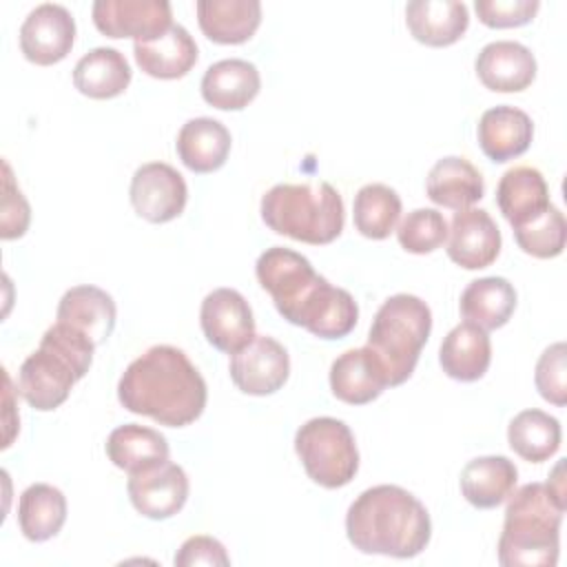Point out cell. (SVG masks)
I'll use <instances>...</instances> for the list:
<instances>
[{"label": "cell", "mask_w": 567, "mask_h": 567, "mask_svg": "<svg viewBox=\"0 0 567 567\" xmlns=\"http://www.w3.org/2000/svg\"><path fill=\"white\" fill-rule=\"evenodd\" d=\"M447 235V257L465 270H478L494 264L503 244L496 221L483 208L456 210Z\"/></svg>", "instance_id": "9a60e30c"}, {"label": "cell", "mask_w": 567, "mask_h": 567, "mask_svg": "<svg viewBox=\"0 0 567 567\" xmlns=\"http://www.w3.org/2000/svg\"><path fill=\"white\" fill-rule=\"evenodd\" d=\"M230 131L213 117H193L177 133V155L193 173H213L221 168L230 153Z\"/></svg>", "instance_id": "484cf974"}, {"label": "cell", "mask_w": 567, "mask_h": 567, "mask_svg": "<svg viewBox=\"0 0 567 567\" xmlns=\"http://www.w3.org/2000/svg\"><path fill=\"white\" fill-rule=\"evenodd\" d=\"M95 348L86 334L55 321L42 334L38 350L22 361L18 392L40 412L60 408L69 399L71 388L89 372Z\"/></svg>", "instance_id": "5b68a950"}, {"label": "cell", "mask_w": 567, "mask_h": 567, "mask_svg": "<svg viewBox=\"0 0 567 567\" xmlns=\"http://www.w3.org/2000/svg\"><path fill=\"white\" fill-rule=\"evenodd\" d=\"M509 447L529 463H543L560 447V423L543 410H523L507 425Z\"/></svg>", "instance_id": "d6a6232c"}, {"label": "cell", "mask_w": 567, "mask_h": 567, "mask_svg": "<svg viewBox=\"0 0 567 567\" xmlns=\"http://www.w3.org/2000/svg\"><path fill=\"white\" fill-rule=\"evenodd\" d=\"M195 9L199 29L217 44H241L261 24V4L257 0H199Z\"/></svg>", "instance_id": "4316f807"}, {"label": "cell", "mask_w": 567, "mask_h": 567, "mask_svg": "<svg viewBox=\"0 0 567 567\" xmlns=\"http://www.w3.org/2000/svg\"><path fill=\"white\" fill-rule=\"evenodd\" d=\"M514 239L518 248L532 257H538V259L558 257L565 250V241H567L565 215L556 206H549L536 219L514 228Z\"/></svg>", "instance_id": "e575fe53"}, {"label": "cell", "mask_w": 567, "mask_h": 567, "mask_svg": "<svg viewBox=\"0 0 567 567\" xmlns=\"http://www.w3.org/2000/svg\"><path fill=\"white\" fill-rule=\"evenodd\" d=\"M104 450L109 461L128 474L162 465L171 456L166 436L153 427L137 423H124L115 427L109 434Z\"/></svg>", "instance_id": "f1b7e54d"}, {"label": "cell", "mask_w": 567, "mask_h": 567, "mask_svg": "<svg viewBox=\"0 0 567 567\" xmlns=\"http://www.w3.org/2000/svg\"><path fill=\"white\" fill-rule=\"evenodd\" d=\"M115 317L117 308L113 297L97 288V286H73L69 288L55 312V321H62L82 334H86L95 346H102L113 328H115Z\"/></svg>", "instance_id": "d6986e66"}, {"label": "cell", "mask_w": 567, "mask_h": 567, "mask_svg": "<svg viewBox=\"0 0 567 567\" xmlns=\"http://www.w3.org/2000/svg\"><path fill=\"white\" fill-rule=\"evenodd\" d=\"M516 308V290L505 277H483L461 292V317L483 330L503 328Z\"/></svg>", "instance_id": "4dcf8cb0"}, {"label": "cell", "mask_w": 567, "mask_h": 567, "mask_svg": "<svg viewBox=\"0 0 567 567\" xmlns=\"http://www.w3.org/2000/svg\"><path fill=\"white\" fill-rule=\"evenodd\" d=\"M295 452L306 474L326 489L348 485L359 470L352 430L332 416L306 421L295 434Z\"/></svg>", "instance_id": "ba28073f"}, {"label": "cell", "mask_w": 567, "mask_h": 567, "mask_svg": "<svg viewBox=\"0 0 567 567\" xmlns=\"http://www.w3.org/2000/svg\"><path fill=\"white\" fill-rule=\"evenodd\" d=\"M401 217V197L385 184H365L354 195V228L368 239H385Z\"/></svg>", "instance_id": "836d02e7"}, {"label": "cell", "mask_w": 567, "mask_h": 567, "mask_svg": "<svg viewBox=\"0 0 567 567\" xmlns=\"http://www.w3.org/2000/svg\"><path fill=\"white\" fill-rule=\"evenodd\" d=\"M518 481V470L507 456H478L461 470V494L476 509H492L507 501Z\"/></svg>", "instance_id": "83f0119b"}, {"label": "cell", "mask_w": 567, "mask_h": 567, "mask_svg": "<svg viewBox=\"0 0 567 567\" xmlns=\"http://www.w3.org/2000/svg\"><path fill=\"white\" fill-rule=\"evenodd\" d=\"M66 520V496L49 485H29L18 501V525L27 540L44 543L53 538Z\"/></svg>", "instance_id": "1f68e13d"}, {"label": "cell", "mask_w": 567, "mask_h": 567, "mask_svg": "<svg viewBox=\"0 0 567 567\" xmlns=\"http://www.w3.org/2000/svg\"><path fill=\"white\" fill-rule=\"evenodd\" d=\"M496 204L512 228L536 219L551 206L543 173L532 166H514L505 171L496 186Z\"/></svg>", "instance_id": "cb8c5ba5"}, {"label": "cell", "mask_w": 567, "mask_h": 567, "mask_svg": "<svg viewBox=\"0 0 567 567\" xmlns=\"http://www.w3.org/2000/svg\"><path fill=\"white\" fill-rule=\"evenodd\" d=\"M255 275L277 312L292 326L328 341L354 330L359 319L354 297L315 272L303 255L284 246L266 248L255 264Z\"/></svg>", "instance_id": "6da1fadb"}, {"label": "cell", "mask_w": 567, "mask_h": 567, "mask_svg": "<svg viewBox=\"0 0 567 567\" xmlns=\"http://www.w3.org/2000/svg\"><path fill=\"white\" fill-rule=\"evenodd\" d=\"M133 71L117 49L95 47L84 53L73 69L75 89L93 100H111L122 95L131 84Z\"/></svg>", "instance_id": "f546056e"}, {"label": "cell", "mask_w": 567, "mask_h": 567, "mask_svg": "<svg viewBox=\"0 0 567 567\" xmlns=\"http://www.w3.org/2000/svg\"><path fill=\"white\" fill-rule=\"evenodd\" d=\"M261 78L252 62L228 58L210 64L202 78V97L219 111H241L259 93Z\"/></svg>", "instance_id": "ffe728a7"}, {"label": "cell", "mask_w": 567, "mask_h": 567, "mask_svg": "<svg viewBox=\"0 0 567 567\" xmlns=\"http://www.w3.org/2000/svg\"><path fill=\"white\" fill-rule=\"evenodd\" d=\"M481 151L496 164L523 155L534 137L532 117L509 104L487 109L476 126Z\"/></svg>", "instance_id": "ac0fdd59"}, {"label": "cell", "mask_w": 567, "mask_h": 567, "mask_svg": "<svg viewBox=\"0 0 567 567\" xmlns=\"http://www.w3.org/2000/svg\"><path fill=\"white\" fill-rule=\"evenodd\" d=\"M427 197L443 208L465 210L485 195V182L481 171L465 157H441L425 179Z\"/></svg>", "instance_id": "603a6c76"}, {"label": "cell", "mask_w": 567, "mask_h": 567, "mask_svg": "<svg viewBox=\"0 0 567 567\" xmlns=\"http://www.w3.org/2000/svg\"><path fill=\"white\" fill-rule=\"evenodd\" d=\"M565 374H567V346L558 341L543 350L536 363V374H534L538 394L558 408L567 403Z\"/></svg>", "instance_id": "8d00e7d4"}, {"label": "cell", "mask_w": 567, "mask_h": 567, "mask_svg": "<svg viewBox=\"0 0 567 567\" xmlns=\"http://www.w3.org/2000/svg\"><path fill=\"white\" fill-rule=\"evenodd\" d=\"M405 24L421 44L450 47L467 31L470 13L456 0H412L405 4Z\"/></svg>", "instance_id": "44dd1931"}, {"label": "cell", "mask_w": 567, "mask_h": 567, "mask_svg": "<svg viewBox=\"0 0 567 567\" xmlns=\"http://www.w3.org/2000/svg\"><path fill=\"white\" fill-rule=\"evenodd\" d=\"M133 55L146 75L157 80H177L195 66L199 53L193 35L182 24H173L153 40L135 42Z\"/></svg>", "instance_id": "7402d4cb"}, {"label": "cell", "mask_w": 567, "mask_h": 567, "mask_svg": "<svg viewBox=\"0 0 567 567\" xmlns=\"http://www.w3.org/2000/svg\"><path fill=\"white\" fill-rule=\"evenodd\" d=\"M75 42V20L71 11L55 2H42L20 27V49L33 64L49 66L64 60Z\"/></svg>", "instance_id": "7c38bea8"}, {"label": "cell", "mask_w": 567, "mask_h": 567, "mask_svg": "<svg viewBox=\"0 0 567 567\" xmlns=\"http://www.w3.org/2000/svg\"><path fill=\"white\" fill-rule=\"evenodd\" d=\"M4 168V184H2V221H0V237L2 239H18L27 233L31 221V208L24 199L22 190L18 188L11 166L2 162Z\"/></svg>", "instance_id": "f35d334b"}, {"label": "cell", "mask_w": 567, "mask_h": 567, "mask_svg": "<svg viewBox=\"0 0 567 567\" xmlns=\"http://www.w3.org/2000/svg\"><path fill=\"white\" fill-rule=\"evenodd\" d=\"M346 534L361 554L414 558L430 543L432 520L412 492L399 485H374L348 507Z\"/></svg>", "instance_id": "3957f363"}, {"label": "cell", "mask_w": 567, "mask_h": 567, "mask_svg": "<svg viewBox=\"0 0 567 567\" xmlns=\"http://www.w3.org/2000/svg\"><path fill=\"white\" fill-rule=\"evenodd\" d=\"M396 239L403 250L412 255H427L445 244L447 221L436 208H416L401 219Z\"/></svg>", "instance_id": "d590c367"}, {"label": "cell", "mask_w": 567, "mask_h": 567, "mask_svg": "<svg viewBox=\"0 0 567 567\" xmlns=\"http://www.w3.org/2000/svg\"><path fill=\"white\" fill-rule=\"evenodd\" d=\"M175 567H193V565H230V556L226 554V547L213 538V536H190L182 543L173 558Z\"/></svg>", "instance_id": "ab89813d"}, {"label": "cell", "mask_w": 567, "mask_h": 567, "mask_svg": "<svg viewBox=\"0 0 567 567\" xmlns=\"http://www.w3.org/2000/svg\"><path fill=\"white\" fill-rule=\"evenodd\" d=\"M93 24L106 38H133L146 42L173 27L168 0H97Z\"/></svg>", "instance_id": "8fae6325"}, {"label": "cell", "mask_w": 567, "mask_h": 567, "mask_svg": "<svg viewBox=\"0 0 567 567\" xmlns=\"http://www.w3.org/2000/svg\"><path fill=\"white\" fill-rule=\"evenodd\" d=\"M188 489L190 485L184 467L171 461L128 474L126 483L133 507L151 520H166L175 516L186 505Z\"/></svg>", "instance_id": "5bb4252c"}, {"label": "cell", "mask_w": 567, "mask_h": 567, "mask_svg": "<svg viewBox=\"0 0 567 567\" xmlns=\"http://www.w3.org/2000/svg\"><path fill=\"white\" fill-rule=\"evenodd\" d=\"M206 341L221 352H237L255 337V319L248 301L235 288H215L199 308Z\"/></svg>", "instance_id": "4fadbf2b"}, {"label": "cell", "mask_w": 567, "mask_h": 567, "mask_svg": "<svg viewBox=\"0 0 567 567\" xmlns=\"http://www.w3.org/2000/svg\"><path fill=\"white\" fill-rule=\"evenodd\" d=\"M388 385V374L368 346L346 350L330 365V390L343 403L365 405Z\"/></svg>", "instance_id": "e0dca14e"}, {"label": "cell", "mask_w": 567, "mask_h": 567, "mask_svg": "<svg viewBox=\"0 0 567 567\" xmlns=\"http://www.w3.org/2000/svg\"><path fill=\"white\" fill-rule=\"evenodd\" d=\"M474 69L485 89L496 93H518L534 82L536 58L520 42L496 40L478 51Z\"/></svg>", "instance_id": "2e32d148"}, {"label": "cell", "mask_w": 567, "mask_h": 567, "mask_svg": "<svg viewBox=\"0 0 567 567\" xmlns=\"http://www.w3.org/2000/svg\"><path fill=\"white\" fill-rule=\"evenodd\" d=\"M430 330L432 312L423 299L399 292L381 303L372 319L365 346L381 361L390 388L401 385L412 377Z\"/></svg>", "instance_id": "52a82bcc"}, {"label": "cell", "mask_w": 567, "mask_h": 567, "mask_svg": "<svg viewBox=\"0 0 567 567\" xmlns=\"http://www.w3.org/2000/svg\"><path fill=\"white\" fill-rule=\"evenodd\" d=\"M117 399L133 414L184 427L202 416L208 388L184 350L159 343L128 363L117 383Z\"/></svg>", "instance_id": "7a4b0ae2"}, {"label": "cell", "mask_w": 567, "mask_h": 567, "mask_svg": "<svg viewBox=\"0 0 567 567\" xmlns=\"http://www.w3.org/2000/svg\"><path fill=\"white\" fill-rule=\"evenodd\" d=\"M439 363L454 381H478L492 363V341L487 330L470 321L454 326L441 343Z\"/></svg>", "instance_id": "d4e9b609"}, {"label": "cell", "mask_w": 567, "mask_h": 567, "mask_svg": "<svg viewBox=\"0 0 567 567\" xmlns=\"http://www.w3.org/2000/svg\"><path fill=\"white\" fill-rule=\"evenodd\" d=\"M563 461L547 483H527L512 492L505 523L498 536V563L503 567H554L560 549V523L565 514Z\"/></svg>", "instance_id": "277c9868"}, {"label": "cell", "mask_w": 567, "mask_h": 567, "mask_svg": "<svg viewBox=\"0 0 567 567\" xmlns=\"http://www.w3.org/2000/svg\"><path fill=\"white\" fill-rule=\"evenodd\" d=\"M128 197L142 219L166 224L184 213L188 188L182 173L171 164L148 162L133 173Z\"/></svg>", "instance_id": "30bf717a"}, {"label": "cell", "mask_w": 567, "mask_h": 567, "mask_svg": "<svg viewBox=\"0 0 567 567\" xmlns=\"http://www.w3.org/2000/svg\"><path fill=\"white\" fill-rule=\"evenodd\" d=\"M540 2L538 0H476L474 9L478 20L492 29H512L532 22Z\"/></svg>", "instance_id": "74e56055"}, {"label": "cell", "mask_w": 567, "mask_h": 567, "mask_svg": "<svg viewBox=\"0 0 567 567\" xmlns=\"http://www.w3.org/2000/svg\"><path fill=\"white\" fill-rule=\"evenodd\" d=\"M261 219L277 235L321 246L343 230V199L328 182L277 184L261 197Z\"/></svg>", "instance_id": "8992f818"}, {"label": "cell", "mask_w": 567, "mask_h": 567, "mask_svg": "<svg viewBox=\"0 0 567 567\" xmlns=\"http://www.w3.org/2000/svg\"><path fill=\"white\" fill-rule=\"evenodd\" d=\"M228 372L244 394L266 396L288 381L290 357L277 339L255 334L241 350L230 354Z\"/></svg>", "instance_id": "9c48e42d"}]
</instances>
